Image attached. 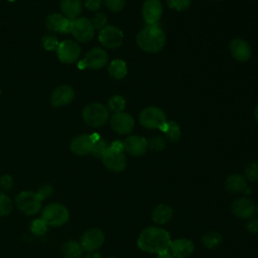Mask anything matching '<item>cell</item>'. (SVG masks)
Listing matches in <instances>:
<instances>
[{
  "label": "cell",
  "mask_w": 258,
  "mask_h": 258,
  "mask_svg": "<svg viewBox=\"0 0 258 258\" xmlns=\"http://www.w3.org/2000/svg\"><path fill=\"white\" fill-rule=\"evenodd\" d=\"M254 115H255V118H256V120H257V122H258V105H257V106H256V108H255Z\"/></svg>",
  "instance_id": "obj_45"
},
{
  "label": "cell",
  "mask_w": 258,
  "mask_h": 258,
  "mask_svg": "<svg viewBox=\"0 0 258 258\" xmlns=\"http://www.w3.org/2000/svg\"><path fill=\"white\" fill-rule=\"evenodd\" d=\"M256 212H257V214H258V205H257V207H256Z\"/></svg>",
  "instance_id": "obj_46"
},
{
  "label": "cell",
  "mask_w": 258,
  "mask_h": 258,
  "mask_svg": "<svg viewBox=\"0 0 258 258\" xmlns=\"http://www.w3.org/2000/svg\"><path fill=\"white\" fill-rule=\"evenodd\" d=\"M173 216V210L170 206L165 204H160L156 206L151 214L152 220L156 224H165L167 223Z\"/></svg>",
  "instance_id": "obj_23"
},
{
  "label": "cell",
  "mask_w": 258,
  "mask_h": 258,
  "mask_svg": "<svg viewBox=\"0 0 258 258\" xmlns=\"http://www.w3.org/2000/svg\"><path fill=\"white\" fill-rule=\"evenodd\" d=\"M108 72L114 79H123L127 75V64L122 59H114L110 62Z\"/></svg>",
  "instance_id": "obj_26"
},
{
  "label": "cell",
  "mask_w": 258,
  "mask_h": 258,
  "mask_svg": "<svg viewBox=\"0 0 258 258\" xmlns=\"http://www.w3.org/2000/svg\"><path fill=\"white\" fill-rule=\"evenodd\" d=\"M41 42H42L44 49L48 50V51H56L58 44H59L57 38L52 34L44 35L41 39Z\"/></svg>",
  "instance_id": "obj_32"
},
{
  "label": "cell",
  "mask_w": 258,
  "mask_h": 258,
  "mask_svg": "<svg viewBox=\"0 0 258 258\" xmlns=\"http://www.w3.org/2000/svg\"><path fill=\"white\" fill-rule=\"evenodd\" d=\"M222 242V237L218 232H208L206 233L203 238H202V243L203 245L208 248V249H213L216 248L217 246L220 245Z\"/></svg>",
  "instance_id": "obj_27"
},
{
  "label": "cell",
  "mask_w": 258,
  "mask_h": 258,
  "mask_svg": "<svg viewBox=\"0 0 258 258\" xmlns=\"http://www.w3.org/2000/svg\"><path fill=\"white\" fill-rule=\"evenodd\" d=\"M95 29H103L107 23V16L103 12H96L91 20Z\"/></svg>",
  "instance_id": "obj_33"
},
{
  "label": "cell",
  "mask_w": 258,
  "mask_h": 258,
  "mask_svg": "<svg viewBox=\"0 0 258 258\" xmlns=\"http://www.w3.org/2000/svg\"><path fill=\"white\" fill-rule=\"evenodd\" d=\"M75 97L74 89L69 85H61L55 88L50 96V103L53 107L58 108L70 104Z\"/></svg>",
  "instance_id": "obj_13"
},
{
  "label": "cell",
  "mask_w": 258,
  "mask_h": 258,
  "mask_svg": "<svg viewBox=\"0 0 258 258\" xmlns=\"http://www.w3.org/2000/svg\"><path fill=\"white\" fill-rule=\"evenodd\" d=\"M109 118V110L103 104L91 103L83 110V119L91 127L98 128L106 124Z\"/></svg>",
  "instance_id": "obj_3"
},
{
  "label": "cell",
  "mask_w": 258,
  "mask_h": 258,
  "mask_svg": "<svg viewBox=\"0 0 258 258\" xmlns=\"http://www.w3.org/2000/svg\"><path fill=\"white\" fill-rule=\"evenodd\" d=\"M232 213L241 219H251L256 212L255 204L247 198H240L236 200L231 207Z\"/></svg>",
  "instance_id": "obj_17"
},
{
  "label": "cell",
  "mask_w": 258,
  "mask_h": 258,
  "mask_svg": "<svg viewBox=\"0 0 258 258\" xmlns=\"http://www.w3.org/2000/svg\"><path fill=\"white\" fill-rule=\"evenodd\" d=\"M104 3L105 6L113 12L121 11L125 7V0H104Z\"/></svg>",
  "instance_id": "obj_37"
},
{
  "label": "cell",
  "mask_w": 258,
  "mask_h": 258,
  "mask_svg": "<svg viewBox=\"0 0 258 258\" xmlns=\"http://www.w3.org/2000/svg\"><path fill=\"white\" fill-rule=\"evenodd\" d=\"M171 243L168 232L159 227L145 228L138 236V248L147 253L159 254L168 251Z\"/></svg>",
  "instance_id": "obj_1"
},
{
  "label": "cell",
  "mask_w": 258,
  "mask_h": 258,
  "mask_svg": "<svg viewBox=\"0 0 258 258\" xmlns=\"http://www.w3.org/2000/svg\"><path fill=\"white\" fill-rule=\"evenodd\" d=\"M165 33L157 25H147L136 36L137 45L146 52H157L161 50L165 44Z\"/></svg>",
  "instance_id": "obj_2"
},
{
  "label": "cell",
  "mask_w": 258,
  "mask_h": 258,
  "mask_svg": "<svg viewBox=\"0 0 258 258\" xmlns=\"http://www.w3.org/2000/svg\"><path fill=\"white\" fill-rule=\"evenodd\" d=\"M162 14V5L159 0H146L142 6V15L147 25L156 24Z\"/></svg>",
  "instance_id": "obj_15"
},
{
  "label": "cell",
  "mask_w": 258,
  "mask_h": 258,
  "mask_svg": "<svg viewBox=\"0 0 258 258\" xmlns=\"http://www.w3.org/2000/svg\"><path fill=\"white\" fill-rule=\"evenodd\" d=\"M163 132L166 134L167 138L172 142H176L180 137V128L178 124L174 121L167 122Z\"/></svg>",
  "instance_id": "obj_28"
},
{
  "label": "cell",
  "mask_w": 258,
  "mask_h": 258,
  "mask_svg": "<svg viewBox=\"0 0 258 258\" xmlns=\"http://www.w3.org/2000/svg\"><path fill=\"white\" fill-rule=\"evenodd\" d=\"M110 123L113 130L119 134H128L134 128L133 118L131 115L124 112L114 113V115L111 117Z\"/></svg>",
  "instance_id": "obj_14"
},
{
  "label": "cell",
  "mask_w": 258,
  "mask_h": 258,
  "mask_svg": "<svg viewBox=\"0 0 258 258\" xmlns=\"http://www.w3.org/2000/svg\"><path fill=\"white\" fill-rule=\"evenodd\" d=\"M69 218L68 209L58 203L47 205L41 212V219L50 227H60L69 221Z\"/></svg>",
  "instance_id": "obj_4"
},
{
  "label": "cell",
  "mask_w": 258,
  "mask_h": 258,
  "mask_svg": "<svg viewBox=\"0 0 258 258\" xmlns=\"http://www.w3.org/2000/svg\"><path fill=\"white\" fill-rule=\"evenodd\" d=\"M83 247L77 241H68L61 246L62 255L66 258H81L83 255Z\"/></svg>",
  "instance_id": "obj_25"
},
{
  "label": "cell",
  "mask_w": 258,
  "mask_h": 258,
  "mask_svg": "<svg viewBox=\"0 0 258 258\" xmlns=\"http://www.w3.org/2000/svg\"><path fill=\"white\" fill-rule=\"evenodd\" d=\"M94 141L91 135L82 134L75 137L70 145L71 150L77 155H87L92 152Z\"/></svg>",
  "instance_id": "obj_20"
},
{
  "label": "cell",
  "mask_w": 258,
  "mask_h": 258,
  "mask_svg": "<svg viewBox=\"0 0 258 258\" xmlns=\"http://www.w3.org/2000/svg\"><path fill=\"white\" fill-rule=\"evenodd\" d=\"M13 185V179L10 175L4 174L0 177V187L3 190H9Z\"/></svg>",
  "instance_id": "obj_40"
},
{
  "label": "cell",
  "mask_w": 258,
  "mask_h": 258,
  "mask_svg": "<svg viewBox=\"0 0 258 258\" xmlns=\"http://www.w3.org/2000/svg\"><path fill=\"white\" fill-rule=\"evenodd\" d=\"M125 105H126L125 99L123 97L117 96V95L113 96L108 101V109L114 113L122 112L123 109L125 108Z\"/></svg>",
  "instance_id": "obj_29"
},
{
  "label": "cell",
  "mask_w": 258,
  "mask_h": 258,
  "mask_svg": "<svg viewBox=\"0 0 258 258\" xmlns=\"http://www.w3.org/2000/svg\"><path fill=\"white\" fill-rule=\"evenodd\" d=\"M105 241L104 233L97 228L86 231L81 238V246L87 252H93L99 249Z\"/></svg>",
  "instance_id": "obj_12"
},
{
  "label": "cell",
  "mask_w": 258,
  "mask_h": 258,
  "mask_svg": "<svg viewBox=\"0 0 258 258\" xmlns=\"http://www.w3.org/2000/svg\"><path fill=\"white\" fill-rule=\"evenodd\" d=\"M60 10L64 17L74 20L82 12V2L81 0H60Z\"/></svg>",
  "instance_id": "obj_22"
},
{
  "label": "cell",
  "mask_w": 258,
  "mask_h": 258,
  "mask_svg": "<svg viewBox=\"0 0 258 258\" xmlns=\"http://www.w3.org/2000/svg\"><path fill=\"white\" fill-rule=\"evenodd\" d=\"M168 250L174 258H186L191 255L195 250V246L190 240L176 239L171 241Z\"/></svg>",
  "instance_id": "obj_19"
},
{
  "label": "cell",
  "mask_w": 258,
  "mask_h": 258,
  "mask_svg": "<svg viewBox=\"0 0 258 258\" xmlns=\"http://www.w3.org/2000/svg\"><path fill=\"white\" fill-rule=\"evenodd\" d=\"M246 228L252 234L258 233V219H255V218L249 219V221L246 225Z\"/></svg>",
  "instance_id": "obj_42"
},
{
  "label": "cell",
  "mask_w": 258,
  "mask_h": 258,
  "mask_svg": "<svg viewBox=\"0 0 258 258\" xmlns=\"http://www.w3.org/2000/svg\"><path fill=\"white\" fill-rule=\"evenodd\" d=\"M9 1H14V0H9Z\"/></svg>",
  "instance_id": "obj_49"
},
{
  "label": "cell",
  "mask_w": 258,
  "mask_h": 258,
  "mask_svg": "<svg viewBox=\"0 0 258 258\" xmlns=\"http://www.w3.org/2000/svg\"><path fill=\"white\" fill-rule=\"evenodd\" d=\"M71 33L77 40L81 42H88L94 37L95 28L91 20L88 18L78 17L72 20Z\"/></svg>",
  "instance_id": "obj_8"
},
{
  "label": "cell",
  "mask_w": 258,
  "mask_h": 258,
  "mask_svg": "<svg viewBox=\"0 0 258 258\" xmlns=\"http://www.w3.org/2000/svg\"><path fill=\"white\" fill-rule=\"evenodd\" d=\"M46 27L51 32L58 33H71L72 20L64 17L62 14L53 13L47 16L45 20Z\"/></svg>",
  "instance_id": "obj_16"
},
{
  "label": "cell",
  "mask_w": 258,
  "mask_h": 258,
  "mask_svg": "<svg viewBox=\"0 0 258 258\" xmlns=\"http://www.w3.org/2000/svg\"><path fill=\"white\" fill-rule=\"evenodd\" d=\"M225 185L227 190L231 192H244L248 187L246 179L240 174H232L228 176Z\"/></svg>",
  "instance_id": "obj_24"
},
{
  "label": "cell",
  "mask_w": 258,
  "mask_h": 258,
  "mask_svg": "<svg viewBox=\"0 0 258 258\" xmlns=\"http://www.w3.org/2000/svg\"><path fill=\"white\" fill-rule=\"evenodd\" d=\"M86 258H101V255L98 252L93 251V252H89Z\"/></svg>",
  "instance_id": "obj_44"
},
{
  "label": "cell",
  "mask_w": 258,
  "mask_h": 258,
  "mask_svg": "<svg viewBox=\"0 0 258 258\" xmlns=\"http://www.w3.org/2000/svg\"><path fill=\"white\" fill-rule=\"evenodd\" d=\"M101 3H102V0H86L85 6L87 9L91 11H97L100 9Z\"/></svg>",
  "instance_id": "obj_41"
},
{
  "label": "cell",
  "mask_w": 258,
  "mask_h": 258,
  "mask_svg": "<svg viewBox=\"0 0 258 258\" xmlns=\"http://www.w3.org/2000/svg\"><path fill=\"white\" fill-rule=\"evenodd\" d=\"M139 122L148 129L164 130L166 126L165 113L157 107H147L139 115Z\"/></svg>",
  "instance_id": "obj_5"
},
{
  "label": "cell",
  "mask_w": 258,
  "mask_h": 258,
  "mask_svg": "<svg viewBox=\"0 0 258 258\" xmlns=\"http://www.w3.org/2000/svg\"><path fill=\"white\" fill-rule=\"evenodd\" d=\"M41 202L37 194L30 190L20 191L15 198L17 209L27 216L37 214L41 209Z\"/></svg>",
  "instance_id": "obj_6"
},
{
  "label": "cell",
  "mask_w": 258,
  "mask_h": 258,
  "mask_svg": "<svg viewBox=\"0 0 258 258\" xmlns=\"http://www.w3.org/2000/svg\"><path fill=\"white\" fill-rule=\"evenodd\" d=\"M108 148V145L106 143L105 140L99 138L98 140L94 141V144H93V148H92V154L95 156V157H102L103 153L105 152V150Z\"/></svg>",
  "instance_id": "obj_34"
},
{
  "label": "cell",
  "mask_w": 258,
  "mask_h": 258,
  "mask_svg": "<svg viewBox=\"0 0 258 258\" xmlns=\"http://www.w3.org/2000/svg\"><path fill=\"white\" fill-rule=\"evenodd\" d=\"M110 258H116V257H110Z\"/></svg>",
  "instance_id": "obj_47"
},
{
  "label": "cell",
  "mask_w": 258,
  "mask_h": 258,
  "mask_svg": "<svg viewBox=\"0 0 258 258\" xmlns=\"http://www.w3.org/2000/svg\"><path fill=\"white\" fill-rule=\"evenodd\" d=\"M58 59L64 63H73L77 61L81 55V46L78 42L67 39L59 42L56 49Z\"/></svg>",
  "instance_id": "obj_9"
},
{
  "label": "cell",
  "mask_w": 258,
  "mask_h": 258,
  "mask_svg": "<svg viewBox=\"0 0 258 258\" xmlns=\"http://www.w3.org/2000/svg\"><path fill=\"white\" fill-rule=\"evenodd\" d=\"M52 192H53V187H52L50 184H43V185H41V186L38 188V190L36 191L37 196L39 197V199H40L41 201H44V200H46L47 198L51 197Z\"/></svg>",
  "instance_id": "obj_39"
},
{
  "label": "cell",
  "mask_w": 258,
  "mask_h": 258,
  "mask_svg": "<svg viewBox=\"0 0 258 258\" xmlns=\"http://www.w3.org/2000/svg\"><path fill=\"white\" fill-rule=\"evenodd\" d=\"M246 178L250 181H255L258 179V163L251 162L245 168Z\"/></svg>",
  "instance_id": "obj_35"
},
{
  "label": "cell",
  "mask_w": 258,
  "mask_h": 258,
  "mask_svg": "<svg viewBox=\"0 0 258 258\" xmlns=\"http://www.w3.org/2000/svg\"><path fill=\"white\" fill-rule=\"evenodd\" d=\"M167 5L171 9H175L177 11L186 10L190 5V0H166Z\"/></svg>",
  "instance_id": "obj_36"
},
{
  "label": "cell",
  "mask_w": 258,
  "mask_h": 258,
  "mask_svg": "<svg viewBox=\"0 0 258 258\" xmlns=\"http://www.w3.org/2000/svg\"><path fill=\"white\" fill-rule=\"evenodd\" d=\"M157 258H174V257L171 255V253L169 251H165V252L157 254Z\"/></svg>",
  "instance_id": "obj_43"
},
{
  "label": "cell",
  "mask_w": 258,
  "mask_h": 258,
  "mask_svg": "<svg viewBox=\"0 0 258 258\" xmlns=\"http://www.w3.org/2000/svg\"><path fill=\"white\" fill-rule=\"evenodd\" d=\"M13 203L11 199L4 192H0V217L9 215L12 212Z\"/></svg>",
  "instance_id": "obj_30"
},
{
  "label": "cell",
  "mask_w": 258,
  "mask_h": 258,
  "mask_svg": "<svg viewBox=\"0 0 258 258\" xmlns=\"http://www.w3.org/2000/svg\"><path fill=\"white\" fill-rule=\"evenodd\" d=\"M124 150L134 156L143 155L148 147V141L144 137L132 135L127 137L123 142Z\"/></svg>",
  "instance_id": "obj_18"
},
{
  "label": "cell",
  "mask_w": 258,
  "mask_h": 258,
  "mask_svg": "<svg viewBox=\"0 0 258 258\" xmlns=\"http://www.w3.org/2000/svg\"><path fill=\"white\" fill-rule=\"evenodd\" d=\"M102 161L104 165L111 171L120 172L125 169L127 165V159L123 153V150L108 146L102 155Z\"/></svg>",
  "instance_id": "obj_7"
},
{
  "label": "cell",
  "mask_w": 258,
  "mask_h": 258,
  "mask_svg": "<svg viewBox=\"0 0 258 258\" xmlns=\"http://www.w3.org/2000/svg\"><path fill=\"white\" fill-rule=\"evenodd\" d=\"M148 146L150 147V149H152L154 151H160V150H163L165 148L166 144H165V141H164L163 138H161L159 136H156V137H153L149 140Z\"/></svg>",
  "instance_id": "obj_38"
},
{
  "label": "cell",
  "mask_w": 258,
  "mask_h": 258,
  "mask_svg": "<svg viewBox=\"0 0 258 258\" xmlns=\"http://www.w3.org/2000/svg\"><path fill=\"white\" fill-rule=\"evenodd\" d=\"M0 94H1V89H0Z\"/></svg>",
  "instance_id": "obj_48"
},
{
  "label": "cell",
  "mask_w": 258,
  "mask_h": 258,
  "mask_svg": "<svg viewBox=\"0 0 258 258\" xmlns=\"http://www.w3.org/2000/svg\"><path fill=\"white\" fill-rule=\"evenodd\" d=\"M99 41L107 48H115L123 42V32L113 25H106L99 32Z\"/></svg>",
  "instance_id": "obj_11"
},
{
  "label": "cell",
  "mask_w": 258,
  "mask_h": 258,
  "mask_svg": "<svg viewBox=\"0 0 258 258\" xmlns=\"http://www.w3.org/2000/svg\"><path fill=\"white\" fill-rule=\"evenodd\" d=\"M108 60V54L107 52L100 48L95 47L91 49L85 57L80 61L79 67L80 69H92V70H99L103 68Z\"/></svg>",
  "instance_id": "obj_10"
},
{
  "label": "cell",
  "mask_w": 258,
  "mask_h": 258,
  "mask_svg": "<svg viewBox=\"0 0 258 258\" xmlns=\"http://www.w3.org/2000/svg\"><path fill=\"white\" fill-rule=\"evenodd\" d=\"M30 231L35 236H42L47 231V225L41 218L35 219L30 224Z\"/></svg>",
  "instance_id": "obj_31"
},
{
  "label": "cell",
  "mask_w": 258,
  "mask_h": 258,
  "mask_svg": "<svg viewBox=\"0 0 258 258\" xmlns=\"http://www.w3.org/2000/svg\"><path fill=\"white\" fill-rule=\"evenodd\" d=\"M230 51L239 61H247L251 56L250 45L241 38H235L230 42Z\"/></svg>",
  "instance_id": "obj_21"
}]
</instances>
